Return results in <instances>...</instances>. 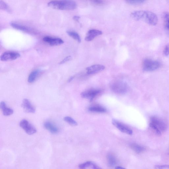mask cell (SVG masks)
<instances>
[{
    "instance_id": "8",
    "label": "cell",
    "mask_w": 169,
    "mask_h": 169,
    "mask_svg": "<svg viewBox=\"0 0 169 169\" xmlns=\"http://www.w3.org/2000/svg\"><path fill=\"white\" fill-rule=\"evenodd\" d=\"M101 92L100 89H92L87 90L81 94V97L83 98L92 101L93 99Z\"/></svg>"
},
{
    "instance_id": "1",
    "label": "cell",
    "mask_w": 169,
    "mask_h": 169,
    "mask_svg": "<svg viewBox=\"0 0 169 169\" xmlns=\"http://www.w3.org/2000/svg\"><path fill=\"white\" fill-rule=\"evenodd\" d=\"M131 16L135 20L142 21L151 26H155L158 22V18L156 15L148 11H134L131 13Z\"/></svg>"
},
{
    "instance_id": "15",
    "label": "cell",
    "mask_w": 169,
    "mask_h": 169,
    "mask_svg": "<svg viewBox=\"0 0 169 169\" xmlns=\"http://www.w3.org/2000/svg\"><path fill=\"white\" fill-rule=\"evenodd\" d=\"M0 108L3 114L5 116H9L12 115L13 113V110L12 109L8 108L4 101H2L0 104Z\"/></svg>"
},
{
    "instance_id": "17",
    "label": "cell",
    "mask_w": 169,
    "mask_h": 169,
    "mask_svg": "<svg viewBox=\"0 0 169 169\" xmlns=\"http://www.w3.org/2000/svg\"><path fill=\"white\" fill-rule=\"evenodd\" d=\"M11 25L17 30L27 32L32 31V30L31 28L23 25L16 23V22H11Z\"/></svg>"
},
{
    "instance_id": "23",
    "label": "cell",
    "mask_w": 169,
    "mask_h": 169,
    "mask_svg": "<svg viewBox=\"0 0 169 169\" xmlns=\"http://www.w3.org/2000/svg\"><path fill=\"white\" fill-rule=\"evenodd\" d=\"M164 17L165 27L166 29L169 31V13L166 12L163 15Z\"/></svg>"
},
{
    "instance_id": "9",
    "label": "cell",
    "mask_w": 169,
    "mask_h": 169,
    "mask_svg": "<svg viewBox=\"0 0 169 169\" xmlns=\"http://www.w3.org/2000/svg\"><path fill=\"white\" fill-rule=\"evenodd\" d=\"M20 57V55L18 53L7 51L2 54L1 57V60L3 61L13 60L19 58Z\"/></svg>"
},
{
    "instance_id": "18",
    "label": "cell",
    "mask_w": 169,
    "mask_h": 169,
    "mask_svg": "<svg viewBox=\"0 0 169 169\" xmlns=\"http://www.w3.org/2000/svg\"><path fill=\"white\" fill-rule=\"evenodd\" d=\"M107 161L109 166L111 167H113L116 165L117 161L116 157L111 154H109L107 156Z\"/></svg>"
},
{
    "instance_id": "10",
    "label": "cell",
    "mask_w": 169,
    "mask_h": 169,
    "mask_svg": "<svg viewBox=\"0 0 169 169\" xmlns=\"http://www.w3.org/2000/svg\"><path fill=\"white\" fill-rule=\"evenodd\" d=\"M43 41L51 46H57L64 43V41L61 38L47 36L43 39Z\"/></svg>"
},
{
    "instance_id": "30",
    "label": "cell",
    "mask_w": 169,
    "mask_h": 169,
    "mask_svg": "<svg viewBox=\"0 0 169 169\" xmlns=\"http://www.w3.org/2000/svg\"><path fill=\"white\" fill-rule=\"evenodd\" d=\"M71 59V57L70 56H68L65 58L60 63V64H63L66 62L70 60Z\"/></svg>"
},
{
    "instance_id": "20",
    "label": "cell",
    "mask_w": 169,
    "mask_h": 169,
    "mask_svg": "<svg viewBox=\"0 0 169 169\" xmlns=\"http://www.w3.org/2000/svg\"><path fill=\"white\" fill-rule=\"evenodd\" d=\"M131 148L136 152L139 154L143 152L145 150L143 146L136 143H133L131 145Z\"/></svg>"
},
{
    "instance_id": "25",
    "label": "cell",
    "mask_w": 169,
    "mask_h": 169,
    "mask_svg": "<svg viewBox=\"0 0 169 169\" xmlns=\"http://www.w3.org/2000/svg\"><path fill=\"white\" fill-rule=\"evenodd\" d=\"M0 8L3 10L7 11L8 12L11 11L8 5L3 1H0Z\"/></svg>"
},
{
    "instance_id": "26",
    "label": "cell",
    "mask_w": 169,
    "mask_h": 169,
    "mask_svg": "<svg viewBox=\"0 0 169 169\" xmlns=\"http://www.w3.org/2000/svg\"><path fill=\"white\" fill-rule=\"evenodd\" d=\"M126 2L132 5H138L143 3L145 2L144 1H127Z\"/></svg>"
},
{
    "instance_id": "19",
    "label": "cell",
    "mask_w": 169,
    "mask_h": 169,
    "mask_svg": "<svg viewBox=\"0 0 169 169\" xmlns=\"http://www.w3.org/2000/svg\"><path fill=\"white\" fill-rule=\"evenodd\" d=\"M90 111L98 113H104L106 112V109L103 107L98 105H95L90 107L89 108Z\"/></svg>"
},
{
    "instance_id": "22",
    "label": "cell",
    "mask_w": 169,
    "mask_h": 169,
    "mask_svg": "<svg viewBox=\"0 0 169 169\" xmlns=\"http://www.w3.org/2000/svg\"><path fill=\"white\" fill-rule=\"evenodd\" d=\"M64 120L71 126H76L78 125L77 122L72 118L70 117L66 116L64 117Z\"/></svg>"
},
{
    "instance_id": "4",
    "label": "cell",
    "mask_w": 169,
    "mask_h": 169,
    "mask_svg": "<svg viewBox=\"0 0 169 169\" xmlns=\"http://www.w3.org/2000/svg\"><path fill=\"white\" fill-rule=\"evenodd\" d=\"M160 65V63L158 61L150 59H146L143 61V69L145 71H153L159 69Z\"/></svg>"
},
{
    "instance_id": "3",
    "label": "cell",
    "mask_w": 169,
    "mask_h": 169,
    "mask_svg": "<svg viewBox=\"0 0 169 169\" xmlns=\"http://www.w3.org/2000/svg\"><path fill=\"white\" fill-rule=\"evenodd\" d=\"M48 5L52 8L60 10H73L77 7L76 3L72 1H55L49 2Z\"/></svg>"
},
{
    "instance_id": "7",
    "label": "cell",
    "mask_w": 169,
    "mask_h": 169,
    "mask_svg": "<svg viewBox=\"0 0 169 169\" xmlns=\"http://www.w3.org/2000/svg\"><path fill=\"white\" fill-rule=\"evenodd\" d=\"M112 123L115 127L121 132L129 135L133 133L132 129L124 124L115 119L112 120Z\"/></svg>"
},
{
    "instance_id": "11",
    "label": "cell",
    "mask_w": 169,
    "mask_h": 169,
    "mask_svg": "<svg viewBox=\"0 0 169 169\" xmlns=\"http://www.w3.org/2000/svg\"><path fill=\"white\" fill-rule=\"evenodd\" d=\"M22 106L26 112L28 113H35L36 109L29 99H24L22 101Z\"/></svg>"
},
{
    "instance_id": "13",
    "label": "cell",
    "mask_w": 169,
    "mask_h": 169,
    "mask_svg": "<svg viewBox=\"0 0 169 169\" xmlns=\"http://www.w3.org/2000/svg\"><path fill=\"white\" fill-rule=\"evenodd\" d=\"M103 32L101 31L92 29L89 30L87 34L85 40L87 41H90L97 36L102 35Z\"/></svg>"
},
{
    "instance_id": "28",
    "label": "cell",
    "mask_w": 169,
    "mask_h": 169,
    "mask_svg": "<svg viewBox=\"0 0 169 169\" xmlns=\"http://www.w3.org/2000/svg\"><path fill=\"white\" fill-rule=\"evenodd\" d=\"M155 169H169V165H165L162 166H156Z\"/></svg>"
},
{
    "instance_id": "31",
    "label": "cell",
    "mask_w": 169,
    "mask_h": 169,
    "mask_svg": "<svg viewBox=\"0 0 169 169\" xmlns=\"http://www.w3.org/2000/svg\"><path fill=\"white\" fill-rule=\"evenodd\" d=\"M91 168L92 169H102L93 162Z\"/></svg>"
},
{
    "instance_id": "33",
    "label": "cell",
    "mask_w": 169,
    "mask_h": 169,
    "mask_svg": "<svg viewBox=\"0 0 169 169\" xmlns=\"http://www.w3.org/2000/svg\"><path fill=\"white\" fill-rule=\"evenodd\" d=\"M115 169H126L121 167H115Z\"/></svg>"
},
{
    "instance_id": "12",
    "label": "cell",
    "mask_w": 169,
    "mask_h": 169,
    "mask_svg": "<svg viewBox=\"0 0 169 169\" xmlns=\"http://www.w3.org/2000/svg\"><path fill=\"white\" fill-rule=\"evenodd\" d=\"M105 67L102 65H95L87 67V74L89 75H93L104 70Z\"/></svg>"
},
{
    "instance_id": "32",
    "label": "cell",
    "mask_w": 169,
    "mask_h": 169,
    "mask_svg": "<svg viewBox=\"0 0 169 169\" xmlns=\"http://www.w3.org/2000/svg\"><path fill=\"white\" fill-rule=\"evenodd\" d=\"M80 17L77 16H75L74 17H73V19H74L75 21L78 22L79 21V20L80 19Z\"/></svg>"
},
{
    "instance_id": "5",
    "label": "cell",
    "mask_w": 169,
    "mask_h": 169,
    "mask_svg": "<svg viewBox=\"0 0 169 169\" xmlns=\"http://www.w3.org/2000/svg\"><path fill=\"white\" fill-rule=\"evenodd\" d=\"M110 88L113 91L119 94H125L128 89L127 84L120 81L112 82L110 84Z\"/></svg>"
},
{
    "instance_id": "34",
    "label": "cell",
    "mask_w": 169,
    "mask_h": 169,
    "mask_svg": "<svg viewBox=\"0 0 169 169\" xmlns=\"http://www.w3.org/2000/svg\"><path fill=\"white\" fill-rule=\"evenodd\" d=\"M74 77H71V78L70 79H69V82H70L71 81L73 80V79H74Z\"/></svg>"
},
{
    "instance_id": "2",
    "label": "cell",
    "mask_w": 169,
    "mask_h": 169,
    "mask_svg": "<svg viewBox=\"0 0 169 169\" xmlns=\"http://www.w3.org/2000/svg\"><path fill=\"white\" fill-rule=\"evenodd\" d=\"M149 126L154 132L157 136H161L167 128L166 122L160 118L152 116L150 118Z\"/></svg>"
},
{
    "instance_id": "24",
    "label": "cell",
    "mask_w": 169,
    "mask_h": 169,
    "mask_svg": "<svg viewBox=\"0 0 169 169\" xmlns=\"http://www.w3.org/2000/svg\"><path fill=\"white\" fill-rule=\"evenodd\" d=\"M93 162L91 161H88L80 164L79 166V168L80 169H88L91 167Z\"/></svg>"
},
{
    "instance_id": "21",
    "label": "cell",
    "mask_w": 169,
    "mask_h": 169,
    "mask_svg": "<svg viewBox=\"0 0 169 169\" xmlns=\"http://www.w3.org/2000/svg\"><path fill=\"white\" fill-rule=\"evenodd\" d=\"M67 33L70 36L75 39L78 42H81V40L80 36L76 32L74 31H67Z\"/></svg>"
},
{
    "instance_id": "14",
    "label": "cell",
    "mask_w": 169,
    "mask_h": 169,
    "mask_svg": "<svg viewBox=\"0 0 169 169\" xmlns=\"http://www.w3.org/2000/svg\"><path fill=\"white\" fill-rule=\"evenodd\" d=\"M43 126L45 128L52 133H57L59 132V129L57 126L50 121L45 122L44 123Z\"/></svg>"
},
{
    "instance_id": "27",
    "label": "cell",
    "mask_w": 169,
    "mask_h": 169,
    "mask_svg": "<svg viewBox=\"0 0 169 169\" xmlns=\"http://www.w3.org/2000/svg\"><path fill=\"white\" fill-rule=\"evenodd\" d=\"M163 53L166 57H169V44L167 45L165 48Z\"/></svg>"
},
{
    "instance_id": "29",
    "label": "cell",
    "mask_w": 169,
    "mask_h": 169,
    "mask_svg": "<svg viewBox=\"0 0 169 169\" xmlns=\"http://www.w3.org/2000/svg\"><path fill=\"white\" fill-rule=\"evenodd\" d=\"M92 3L95 5H102L104 3V2L102 1H100V0H95V1H92Z\"/></svg>"
},
{
    "instance_id": "16",
    "label": "cell",
    "mask_w": 169,
    "mask_h": 169,
    "mask_svg": "<svg viewBox=\"0 0 169 169\" xmlns=\"http://www.w3.org/2000/svg\"><path fill=\"white\" fill-rule=\"evenodd\" d=\"M41 70L37 69L33 71L29 75L28 78V82L31 83L35 82L41 74Z\"/></svg>"
},
{
    "instance_id": "6",
    "label": "cell",
    "mask_w": 169,
    "mask_h": 169,
    "mask_svg": "<svg viewBox=\"0 0 169 169\" xmlns=\"http://www.w3.org/2000/svg\"><path fill=\"white\" fill-rule=\"evenodd\" d=\"M20 126L24 129L27 133L29 135L33 134L37 132L36 129L35 127L29 121L25 119H23L21 121Z\"/></svg>"
}]
</instances>
